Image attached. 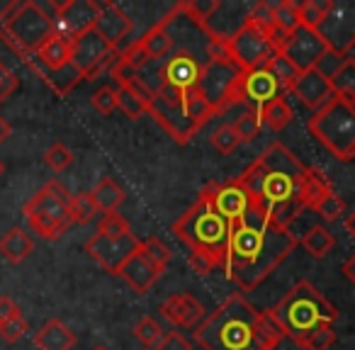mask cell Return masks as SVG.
Instances as JSON below:
<instances>
[{
  "instance_id": "obj_1",
  "label": "cell",
  "mask_w": 355,
  "mask_h": 350,
  "mask_svg": "<svg viewBox=\"0 0 355 350\" xmlns=\"http://www.w3.org/2000/svg\"><path fill=\"white\" fill-rule=\"evenodd\" d=\"M297 243L300 241L292 236L290 229L277 227L266 214L251 207L243 217L232 222L224 272L241 292H253L290 258Z\"/></svg>"
},
{
  "instance_id": "obj_2",
  "label": "cell",
  "mask_w": 355,
  "mask_h": 350,
  "mask_svg": "<svg viewBox=\"0 0 355 350\" xmlns=\"http://www.w3.org/2000/svg\"><path fill=\"white\" fill-rule=\"evenodd\" d=\"M306 166L280 141H272L261 158L251 163L236 178L243 193L251 200V207L266 214L277 227L290 229L302 212L300 188Z\"/></svg>"
},
{
  "instance_id": "obj_3",
  "label": "cell",
  "mask_w": 355,
  "mask_h": 350,
  "mask_svg": "<svg viewBox=\"0 0 355 350\" xmlns=\"http://www.w3.org/2000/svg\"><path fill=\"white\" fill-rule=\"evenodd\" d=\"M280 338L268 311H256L241 292H234L195 329L202 350H275Z\"/></svg>"
},
{
  "instance_id": "obj_4",
  "label": "cell",
  "mask_w": 355,
  "mask_h": 350,
  "mask_svg": "<svg viewBox=\"0 0 355 350\" xmlns=\"http://www.w3.org/2000/svg\"><path fill=\"white\" fill-rule=\"evenodd\" d=\"M173 234L183 243H188L190 251L207 256L217 268L227 265L229 236H232V222L219 214L214 207L212 190L207 188L200 193L198 202L173 224Z\"/></svg>"
},
{
  "instance_id": "obj_5",
  "label": "cell",
  "mask_w": 355,
  "mask_h": 350,
  "mask_svg": "<svg viewBox=\"0 0 355 350\" xmlns=\"http://www.w3.org/2000/svg\"><path fill=\"white\" fill-rule=\"evenodd\" d=\"M268 316L282 335H290L300 345L311 331L321 326H334L338 311L309 280H300L268 311Z\"/></svg>"
},
{
  "instance_id": "obj_6",
  "label": "cell",
  "mask_w": 355,
  "mask_h": 350,
  "mask_svg": "<svg viewBox=\"0 0 355 350\" xmlns=\"http://www.w3.org/2000/svg\"><path fill=\"white\" fill-rule=\"evenodd\" d=\"M51 35H54L51 15H46L44 8L37 6L35 0L10 3L6 10L0 12V40L6 42L15 54H20L22 61L35 56L42 42Z\"/></svg>"
},
{
  "instance_id": "obj_7",
  "label": "cell",
  "mask_w": 355,
  "mask_h": 350,
  "mask_svg": "<svg viewBox=\"0 0 355 350\" xmlns=\"http://www.w3.org/2000/svg\"><path fill=\"white\" fill-rule=\"evenodd\" d=\"M22 214H25L32 231L44 241H56L73 227L71 195L59 180H49V183L42 185L37 195H32L25 202Z\"/></svg>"
},
{
  "instance_id": "obj_8",
  "label": "cell",
  "mask_w": 355,
  "mask_h": 350,
  "mask_svg": "<svg viewBox=\"0 0 355 350\" xmlns=\"http://www.w3.org/2000/svg\"><path fill=\"white\" fill-rule=\"evenodd\" d=\"M309 132L336 161L348 163L355 158V112L345 100L334 95L331 103L311 114Z\"/></svg>"
},
{
  "instance_id": "obj_9",
  "label": "cell",
  "mask_w": 355,
  "mask_h": 350,
  "mask_svg": "<svg viewBox=\"0 0 355 350\" xmlns=\"http://www.w3.org/2000/svg\"><path fill=\"white\" fill-rule=\"evenodd\" d=\"M146 112L166 129L173 137V141L188 143L190 139L198 134V129L193 127V122L188 119L183 110V93H178L175 88L163 83L158 88V93L146 98Z\"/></svg>"
},
{
  "instance_id": "obj_10",
  "label": "cell",
  "mask_w": 355,
  "mask_h": 350,
  "mask_svg": "<svg viewBox=\"0 0 355 350\" xmlns=\"http://www.w3.org/2000/svg\"><path fill=\"white\" fill-rule=\"evenodd\" d=\"M275 98H285V90L272 78L270 71L263 66V69L246 71V73L239 76L236 83L232 85V93H229L227 110L234 107V105H248L251 110L261 112Z\"/></svg>"
},
{
  "instance_id": "obj_11",
  "label": "cell",
  "mask_w": 355,
  "mask_h": 350,
  "mask_svg": "<svg viewBox=\"0 0 355 350\" xmlns=\"http://www.w3.org/2000/svg\"><path fill=\"white\" fill-rule=\"evenodd\" d=\"M227 46H229V59H232V64L236 66L241 73L263 69V66L277 54V51L272 49L270 40H268L261 30L248 25V22L241 27V30L234 32V35L229 37Z\"/></svg>"
},
{
  "instance_id": "obj_12",
  "label": "cell",
  "mask_w": 355,
  "mask_h": 350,
  "mask_svg": "<svg viewBox=\"0 0 355 350\" xmlns=\"http://www.w3.org/2000/svg\"><path fill=\"white\" fill-rule=\"evenodd\" d=\"M117 51L103 40L95 30H88L85 35L76 37L71 42V64L80 71L85 80L98 78L103 71H110L117 61Z\"/></svg>"
},
{
  "instance_id": "obj_13",
  "label": "cell",
  "mask_w": 355,
  "mask_h": 350,
  "mask_svg": "<svg viewBox=\"0 0 355 350\" xmlns=\"http://www.w3.org/2000/svg\"><path fill=\"white\" fill-rule=\"evenodd\" d=\"M141 241L134 234H124V236H103V234H93L85 241V251L90 253L95 263L110 275H119L124 263L139 251Z\"/></svg>"
},
{
  "instance_id": "obj_14",
  "label": "cell",
  "mask_w": 355,
  "mask_h": 350,
  "mask_svg": "<svg viewBox=\"0 0 355 350\" xmlns=\"http://www.w3.org/2000/svg\"><path fill=\"white\" fill-rule=\"evenodd\" d=\"M98 12L100 3H95V0H66V3H59V6H54V15H51L54 35L73 42L76 37L93 30Z\"/></svg>"
},
{
  "instance_id": "obj_15",
  "label": "cell",
  "mask_w": 355,
  "mask_h": 350,
  "mask_svg": "<svg viewBox=\"0 0 355 350\" xmlns=\"http://www.w3.org/2000/svg\"><path fill=\"white\" fill-rule=\"evenodd\" d=\"M241 76V71L232 64V61H209L202 69L198 88L205 93V98L212 103V107L219 112H227V100L232 93V85L236 83V78Z\"/></svg>"
},
{
  "instance_id": "obj_16",
  "label": "cell",
  "mask_w": 355,
  "mask_h": 350,
  "mask_svg": "<svg viewBox=\"0 0 355 350\" xmlns=\"http://www.w3.org/2000/svg\"><path fill=\"white\" fill-rule=\"evenodd\" d=\"M326 51H329V44L324 42V37H321L316 30H309V27L300 25L290 35L285 49H282L280 54H285L287 59L297 66V71L304 73V71L316 69V64L324 59Z\"/></svg>"
},
{
  "instance_id": "obj_17",
  "label": "cell",
  "mask_w": 355,
  "mask_h": 350,
  "mask_svg": "<svg viewBox=\"0 0 355 350\" xmlns=\"http://www.w3.org/2000/svg\"><path fill=\"white\" fill-rule=\"evenodd\" d=\"M319 35L324 37L331 51L345 56V51L355 44V3H345V6L334 3V10L319 27Z\"/></svg>"
},
{
  "instance_id": "obj_18",
  "label": "cell",
  "mask_w": 355,
  "mask_h": 350,
  "mask_svg": "<svg viewBox=\"0 0 355 350\" xmlns=\"http://www.w3.org/2000/svg\"><path fill=\"white\" fill-rule=\"evenodd\" d=\"M93 30L98 32L117 54H122V44H124V40H129V35H132L134 22L119 6H114V3H100V12H98V20H95Z\"/></svg>"
},
{
  "instance_id": "obj_19",
  "label": "cell",
  "mask_w": 355,
  "mask_h": 350,
  "mask_svg": "<svg viewBox=\"0 0 355 350\" xmlns=\"http://www.w3.org/2000/svg\"><path fill=\"white\" fill-rule=\"evenodd\" d=\"M163 83L175 88L178 93H185V90L195 88L200 83V76H202V66L198 64L190 51L178 49L168 56V61H163Z\"/></svg>"
},
{
  "instance_id": "obj_20",
  "label": "cell",
  "mask_w": 355,
  "mask_h": 350,
  "mask_svg": "<svg viewBox=\"0 0 355 350\" xmlns=\"http://www.w3.org/2000/svg\"><path fill=\"white\" fill-rule=\"evenodd\" d=\"M290 93L295 95V98H300V103L304 105V107L314 110V112H319L326 103L334 100L331 80L326 78V76H321L316 69L300 73V78L295 80V85L290 88Z\"/></svg>"
},
{
  "instance_id": "obj_21",
  "label": "cell",
  "mask_w": 355,
  "mask_h": 350,
  "mask_svg": "<svg viewBox=\"0 0 355 350\" xmlns=\"http://www.w3.org/2000/svg\"><path fill=\"white\" fill-rule=\"evenodd\" d=\"M161 314L178 329H198L205 309L190 292H175L161 304Z\"/></svg>"
},
{
  "instance_id": "obj_22",
  "label": "cell",
  "mask_w": 355,
  "mask_h": 350,
  "mask_svg": "<svg viewBox=\"0 0 355 350\" xmlns=\"http://www.w3.org/2000/svg\"><path fill=\"white\" fill-rule=\"evenodd\" d=\"M209 190H212V200L214 207L219 209L222 217H227L229 222H236L239 217L251 209V200L243 193V188L234 180H227V183H209Z\"/></svg>"
},
{
  "instance_id": "obj_23",
  "label": "cell",
  "mask_w": 355,
  "mask_h": 350,
  "mask_svg": "<svg viewBox=\"0 0 355 350\" xmlns=\"http://www.w3.org/2000/svg\"><path fill=\"white\" fill-rule=\"evenodd\" d=\"M32 71H61L71 64V42L59 35H51L42 42L35 56L25 61Z\"/></svg>"
},
{
  "instance_id": "obj_24",
  "label": "cell",
  "mask_w": 355,
  "mask_h": 350,
  "mask_svg": "<svg viewBox=\"0 0 355 350\" xmlns=\"http://www.w3.org/2000/svg\"><path fill=\"white\" fill-rule=\"evenodd\" d=\"M161 275L163 272L158 270L151 261H148L146 253L141 251V246H139V251L134 253L127 263H124L122 270H119V277H122V280L127 282L134 292H139V295H146V292L156 285V280Z\"/></svg>"
},
{
  "instance_id": "obj_25",
  "label": "cell",
  "mask_w": 355,
  "mask_h": 350,
  "mask_svg": "<svg viewBox=\"0 0 355 350\" xmlns=\"http://www.w3.org/2000/svg\"><path fill=\"white\" fill-rule=\"evenodd\" d=\"M35 345L40 350H73L76 333L61 319H49L35 333Z\"/></svg>"
},
{
  "instance_id": "obj_26",
  "label": "cell",
  "mask_w": 355,
  "mask_h": 350,
  "mask_svg": "<svg viewBox=\"0 0 355 350\" xmlns=\"http://www.w3.org/2000/svg\"><path fill=\"white\" fill-rule=\"evenodd\" d=\"M168 25H171V20L166 17V20H161L158 25H153L151 30L141 37V40H137L139 46L144 49V54H146L151 61H163L168 54H171L173 44H175V40H173Z\"/></svg>"
},
{
  "instance_id": "obj_27",
  "label": "cell",
  "mask_w": 355,
  "mask_h": 350,
  "mask_svg": "<svg viewBox=\"0 0 355 350\" xmlns=\"http://www.w3.org/2000/svg\"><path fill=\"white\" fill-rule=\"evenodd\" d=\"M334 193V185L329 183L324 173L319 168H306L304 178H302V188H300V204L302 209H314L326 195Z\"/></svg>"
},
{
  "instance_id": "obj_28",
  "label": "cell",
  "mask_w": 355,
  "mask_h": 350,
  "mask_svg": "<svg viewBox=\"0 0 355 350\" xmlns=\"http://www.w3.org/2000/svg\"><path fill=\"white\" fill-rule=\"evenodd\" d=\"M32 251H35V241L30 238V234L22 231L20 227L10 229L8 234H3V238H0V253H3V258L10 263H22L27 261V258L32 256Z\"/></svg>"
},
{
  "instance_id": "obj_29",
  "label": "cell",
  "mask_w": 355,
  "mask_h": 350,
  "mask_svg": "<svg viewBox=\"0 0 355 350\" xmlns=\"http://www.w3.org/2000/svg\"><path fill=\"white\" fill-rule=\"evenodd\" d=\"M183 110H185V114H188L190 122H193L195 129L205 127V124L217 114V110L212 107V103L205 98V93L198 88V85L183 93Z\"/></svg>"
},
{
  "instance_id": "obj_30",
  "label": "cell",
  "mask_w": 355,
  "mask_h": 350,
  "mask_svg": "<svg viewBox=\"0 0 355 350\" xmlns=\"http://www.w3.org/2000/svg\"><path fill=\"white\" fill-rule=\"evenodd\" d=\"M90 198H93L98 212L110 214V212H117V207L124 202V198H127V195H124V190L119 188L112 178H107V175H105V178H100L98 185L90 190Z\"/></svg>"
},
{
  "instance_id": "obj_31",
  "label": "cell",
  "mask_w": 355,
  "mask_h": 350,
  "mask_svg": "<svg viewBox=\"0 0 355 350\" xmlns=\"http://www.w3.org/2000/svg\"><path fill=\"white\" fill-rule=\"evenodd\" d=\"M35 73L40 76V78L44 80V83L49 85L56 95H61V98H64V95H69L71 90H73L80 80H83L80 71L76 69L73 64H69L66 69H61V71H35Z\"/></svg>"
},
{
  "instance_id": "obj_32",
  "label": "cell",
  "mask_w": 355,
  "mask_h": 350,
  "mask_svg": "<svg viewBox=\"0 0 355 350\" xmlns=\"http://www.w3.org/2000/svg\"><path fill=\"white\" fill-rule=\"evenodd\" d=\"M334 10V0H302L297 12H300V25L316 30L326 22L329 12Z\"/></svg>"
},
{
  "instance_id": "obj_33",
  "label": "cell",
  "mask_w": 355,
  "mask_h": 350,
  "mask_svg": "<svg viewBox=\"0 0 355 350\" xmlns=\"http://www.w3.org/2000/svg\"><path fill=\"white\" fill-rule=\"evenodd\" d=\"M331 88L334 95L345 103H355V59H345L340 69L331 76Z\"/></svg>"
},
{
  "instance_id": "obj_34",
  "label": "cell",
  "mask_w": 355,
  "mask_h": 350,
  "mask_svg": "<svg viewBox=\"0 0 355 350\" xmlns=\"http://www.w3.org/2000/svg\"><path fill=\"white\" fill-rule=\"evenodd\" d=\"M295 119V112H292L290 103L285 98H275L261 110V122L266 127H270L272 132H282L287 124Z\"/></svg>"
},
{
  "instance_id": "obj_35",
  "label": "cell",
  "mask_w": 355,
  "mask_h": 350,
  "mask_svg": "<svg viewBox=\"0 0 355 350\" xmlns=\"http://www.w3.org/2000/svg\"><path fill=\"white\" fill-rule=\"evenodd\" d=\"M300 243L311 258H326L331 248H334V236H331V231L326 227H311L300 238Z\"/></svg>"
},
{
  "instance_id": "obj_36",
  "label": "cell",
  "mask_w": 355,
  "mask_h": 350,
  "mask_svg": "<svg viewBox=\"0 0 355 350\" xmlns=\"http://www.w3.org/2000/svg\"><path fill=\"white\" fill-rule=\"evenodd\" d=\"M178 8H180V12L188 15L195 25L205 30V25L212 20L214 12L222 8V3H219V0H188V3H178Z\"/></svg>"
},
{
  "instance_id": "obj_37",
  "label": "cell",
  "mask_w": 355,
  "mask_h": 350,
  "mask_svg": "<svg viewBox=\"0 0 355 350\" xmlns=\"http://www.w3.org/2000/svg\"><path fill=\"white\" fill-rule=\"evenodd\" d=\"M266 69L272 73V78L277 80V83L282 85V90H290L292 85H295V80L300 78V71H297V66L292 64L290 59H287L285 54H275L270 61L266 64Z\"/></svg>"
},
{
  "instance_id": "obj_38",
  "label": "cell",
  "mask_w": 355,
  "mask_h": 350,
  "mask_svg": "<svg viewBox=\"0 0 355 350\" xmlns=\"http://www.w3.org/2000/svg\"><path fill=\"white\" fill-rule=\"evenodd\" d=\"M117 107L122 110L129 119H139V117H144V112H146V100H144L132 85H119Z\"/></svg>"
},
{
  "instance_id": "obj_39",
  "label": "cell",
  "mask_w": 355,
  "mask_h": 350,
  "mask_svg": "<svg viewBox=\"0 0 355 350\" xmlns=\"http://www.w3.org/2000/svg\"><path fill=\"white\" fill-rule=\"evenodd\" d=\"M300 3L295 0H282V3H275L272 6V20H275V27H280L282 32L292 35V32L300 27V12H297Z\"/></svg>"
},
{
  "instance_id": "obj_40",
  "label": "cell",
  "mask_w": 355,
  "mask_h": 350,
  "mask_svg": "<svg viewBox=\"0 0 355 350\" xmlns=\"http://www.w3.org/2000/svg\"><path fill=\"white\" fill-rule=\"evenodd\" d=\"M261 112H256V110H243L241 114H239L236 119H234V132H236L239 141H253V139L261 134Z\"/></svg>"
},
{
  "instance_id": "obj_41",
  "label": "cell",
  "mask_w": 355,
  "mask_h": 350,
  "mask_svg": "<svg viewBox=\"0 0 355 350\" xmlns=\"http://www.w3.org/2000/svg\"><path fill=\"white\" fill-rule=\"evenodd\" d=\"M134 335H137V340L144 345V348L153 350L158 343H161L163 329L156 319H151V316H141V319L137 321V326H134Z\"/></svg>"
},
{
  "instance_id": "obj_42",
  "label": "cell",
  "mask_w": 355,
  "mask_h": 350,
  "mask_svg": "<svg viewBox=\"0 0 355 350\" xmlns=\"http://www.w3.org/2000/svg\"><path fill=\"white\" fill-rule=\"evenodd\" d=\"M141 251L146 253V258H148V261H151L153 265H156L161 272H166V270H168L173 253H171V248H168L166 243L161 241V238L151 236V238H146V241H141Z\"/></svg>"
},
{
  "instance_id": "obj_43",
  "label": "cell",
  "mask_w": 355,
  "mask_h": 350,
  "mask_svg": "<svg viewBox=\"0 0 355 350\" xmlns=\"http://www.w3.org/2000/svg\"><path fill=\"white\" fill-rule=\"evenodd\" d=\"M98 214V207H95L93 198L90 193H78V195H71V219L73 224H88L95 219Z\"/></svg>"
},
{
  "instance_id": "obj_44",
  "label": "cell",
  "mask_w": 355,
  "mask_h": 350,
  "mask_svg": "<svg viewBox=\"0 0 355 350\" xmlns=\"http://www.w3.org/2000/svg\"><path fill=\"white\" fill-rule=\"evenodd\" d=\"M246 22L256 27V30H261L263 35H268V32L275 27V20H272V3H266V0L253 3V6L248 8Z\"/></svg>"
},
{
  "instance_id": "obj_45",
  "label": "cell",
  "mask_w": 355,
  "mask_h": 350,
  "mask_svg": "<svg viewBox=\"0 0 355 350\" xmlns=\"http://www.w3.org/2000/svg\"><path fill=\"white\" fill-rule=\"evenodd\" d=\"M44 163L54 173H64L66 168H71V163H73V151H71L66 143L56 141L44 151Z\"/></svg>"
},
{
  "instance_id": "obj_46",
  "label": "cell",
  "mask_w": 355,
  "mask_h": 350,
  "mask_svg": "<svg viewBox=\"0 0 355 350\" xmlns=\"http://www.w3.org/2000/svg\"><path fill=\"white\" fill-rule=\"evenodd\" d=\"M95 234H103V236H124V234H132V227H129V222L119 212H110L103 214Z\"/></svg>"
},
{
  "instance_id": "obj_47",
  "label": "cell",
  "mask_w": 355,
  "mask_h": 350,
  "mask_svg": "<svg viewBox=\"0 0 355 350\" xmlns=\"http://www.w3.org/2000/svg\"><path fill=\"white\" fill-rule=\"evenodd\" d=\"M212 146L217 148L222 156H227V153H234L236 151V146L241 141H239V137H236V132H234V127L232 124H222V127H217L212 132Z\"/></svg>"
},
{
  "instance_id": "obj_48",
  "label": "cell",
  "mask_w": 355,
  "mask_h": 350,
  "mask_svg": "<svg viewBox=\"0 0 355 350\" xmlns=\"http://www.w3.org/2000/svg\"><path fill=\"white\" fill-rule=\"evenodd\" d=\"M314 212L319 214L324 222H338V219L345 214V202H343V198H338L336 193H331V195H326L319 204H316Z\"/></svg>"
},
{
  "instance_id": "obj_49",
  "label": "cell",
  "mask_w": 355,
  "mask_h": 350,
  "mask_svg": "<svg viewBox=\"0 0 355 350\" xmlns=\"http://www.w3.org/2000/svg\"><path fill=\"white\" fill-rule=\"evenodd\" d=\"M336 340V333H334V326H321V329L311 331L304 340L300 343V348L304 350H329Z\"/></svg>"
},
{
  "instance_id": "obj_50",
  "label": "cell",
  "mask_w": 355,
  "mask_h": 350,
  "mask_svg": "<svg viewBox=\"0 0 355 350\" xmlns=\"http://www.w3.org/2000/svg\"><path fill=\"white\" fill-rule=\"evenodd\" d=\"M90 103H93V107L98 110L100 114H112L114 110H117V88H107V85H103V88H98L93 93V98H90Z\"/></svg>"
},
{
  "instance_id": "obj_51",
  "label": "cell",
  "mask_w": 355,
  "mask_h": 350,
  "mask_svg": "<svg viewBox=\"0 0 355 350\" xmlns=\"http://www.w3.org/2000/svg\"><path fill=\"white\" fill-rule=\"evenodd\" d=\"M110 76H112V78L117 80V88H119V85H132L134 80H137L139 71L134 69V66L129 64L127 59H122V56H117V61H114L112 69H110Z\"/></svg>"
},
{
  "instance_id": "obj_52",
  "label": "cell",
  "mask_w": 355,
  "mask_h": 350,
  "mask_svg": "<svg viewBox=\"0 0 355 350\" xmlns=\"http://www.w3.org/2000/svg\"><path fill=\"white\" fill-rule=\"evenodd\" d=\"M25 333H27V321L22 314L12 316V319L6 321V324H0V335H3L8 343H17Z\"/></svg>"
},
{
  "instance_id": "obj_53",
  "label": "cell",
  "mask_w": 355,
  "mask_h": 350,
  "mask_svg": "<svg viewBox=\"0 0 355 350\" xmlns=\"http://www.w3.org/2000/svg\"><path fill=\"white\" fill-rule=\"evenodd\" d=\"M17 85H20V78L15 76V71H10L3 61H0V103H6V100L17 90Z\"/></svg>"
},
{
  "instance_id": "obj_54",
  "label": "cell",
  "mask_w": 355,
  "mask_h": 350,
  "mask_svg": "<svg viewBox=\"0 0 355 350\" xmlns=\"http://www.w3.org/2000/svg\"><path fill=\"white\" fill-rule=\"evenodd\" d=\"M153 350H193V345H190L188 338H183V335L178 333V331H171V333H163L161 343Z\"/></svg>"
},
{
  "instance_id": "obj_55",
  "label": "cell",
  "mask_w": 355,
  "mask_h": 350,
  "mask_svg": "<svg viewBox=\"0 0 355 350\" xmlns=\"http://www.w3.org/2000/svg\"><path fill=\"white\" fill-rule=\"evenodd\" d=\"M345 61V56H340V54H336V51H326L324 54V59L319 61V64H316V71H319L321 76H326V78L331 80V76L336 73V71L340 69V64H343Z\"/></svg>"
},
{
  "instance_id": "obj_56",
  "label": "cell",
  "mask_w": 355,
  "mask_h": 350,
  "mask_svg": "<svg viewBox=\"0 0 355 350\" xmlns=\"http://www.w3.org/2000/svg\"><path fill=\"white\" fill-rule=\"evenodd\" d=\"M190 268H193L198 275H209V272L217 270V265H214L207 256H200V253H190Z\"/></svg>"
},
{
  "instance_id": "obj_57",
  "label": "cell",
  "mask_w": 355,
  "mask_h": 350,
  "mask_svg": "<svg viewBox=\"0 0 355 350\" xmlns=\"http://www.w3.org/2000/svg\"><path fill=\"white\" fill-rule=\"evenodd\" d=\"M20 314H22L20 306H17L10 297H0V324H6L12 316H20Z\"/></svg>"
},
{
  "instance_id": "obj_58",
  "label": "cell",
  "mask_w": 355,
  "mask_h": 350,
  "mask_svg": "<svg viewBox=\"0 0 355 350\" xmlns=\"http://www.w3.org/2000/svg\"><path fill=\"white\" fill-rule=\"evenodd\" d=\"M340 272H343V275L348 277V280L355 285V256H350L348 261H345L343 265H340Z\"/></svg>"
},
{
  "instance_id": "obj_59",
  "label": "cell",
  "mask_w": 355,
  "mask_h": 350,
  "mask_svg": "<svg viewBox=\"0 0 355 350\" xmlns=\"http://www.w3.org/2000/svg\"><path fill=\"white\" fill-rule=\"evenodd\" d=\"M8 137H10V124H8V122H6V119L0 117V143L6 141V139H8Z\"/></svg>"
},
{
  "instance_id": "obj_60",
  "label": "cell",
  "mask_w": 355,
  "mask_h": 350,
  "mask_svg": "<svg viewBox=\"0 0 355 350\" xmlns=\"http://www.w3.org/2000/svg\"><path fill=\"white\" fill-rule=\"evenodd\" d=\"M345 231H348V234H350V236H353V238H355V212H353V214H350V217H348V219H345Z\"/></svg>"
},
{
  "instance_id": "obj_61",
  "label": "cell",
  "mask_w": 355,
  "mask_h": 350,
  "mask_svg": "<svg viewBox=\"0 0 355 350\" xmlns=\"http://www.w3.org/2000/svg\"><path fill=\"white\" fill-rule=\"evenodd\" d=\"M3 173H6V163L0 161V178H3Z\"/></svg>"
},
{
  "instance_id": "obj_62",
  "label": "cell",
  "mask_w": 355,
  "mask_h": 350,
  "mask_svg": "<svg viewBox=\"0 0 355 350\" xmlns=\"http://www.w3.org/2000/svg\"><path fill=\"white\" fill-rule=\"evenodd\" d=\"M93 350H107V348H103V345H98V348H93Z\"/></svg>"
},
{
  "instance_id": "obj_63",
  "label": "cell",
  "mask_w": 355,
  "mask_h": 350,
  "mask_svg": "<svg viewBox=\"0 0 355 350\" xmlns=\"http://www.w3.org/2000/svg\"><path fill=\"white\" fill-rule=\"evenodd\" d=\"M144 350H151V348H144Z\"/></svg>"
}]
</instances>
